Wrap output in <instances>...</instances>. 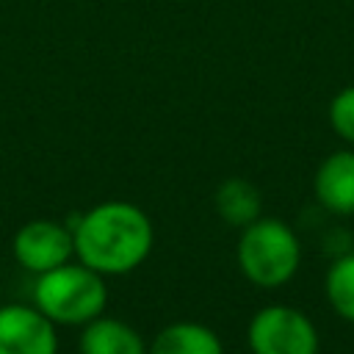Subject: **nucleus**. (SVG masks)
Wrapping results in <instances>:
<instances>
[{
    "label": "nucleus",
    "mask_w": 354,
    "mask_h": 354,
    "mask_svg": "<svg viewBox=\"0 0 354 354\" xmlns=\"http://www.w3.org/2000/svg\"><path fill=\"white\" fill-rule=\"evenodd\" d=\"M75 257L102 277L136 271L155 246L152 218L127 199H105L69 221Z\"/></svg>",
    "instance_id": "nucleus-1"
},
{
    "label": "nucleus",
    "mask_w": 354,
    "mask_h": 354,
    "mask_svg": "<svg viewBox=\"0 0 354 354\" xmlns=\"http://www.w3.org/2000/svg\"><path fill=\"white\" fill-rule=\"evenodd\" d=\"M315 199L337 216L354 213V149L332 152L321 160L313 180Z\"/></svg>",
    "instance_id": "nucleus-7"
},
{
    "label": "nucleus",
    "mask_w": 354,
    "mask_h": 354,
    "mask_svg": "<svg viewBox=\"0 0 354 354\" xmlns=\"http://www.w3.org/2000/svg\"><path fill=\"white\" fill-rule=\"evenodd\" d=\"M147 354H224V343L199 321H174L152 337Z\"/></svg>",
    "instance_id": "nucleus-9"
},
{
    "label": "nucleus",
    "mask_w": 354,
    "mask_h": 354,
    "mask_svg": "<svg viewBox=\"0 0 354 354\" xmlns=\"http://www.w3.org/2000/svg\"><path fill=\"white\" fill-rule=\"evenodd\" d=\"M213 207L221 216V221L243 230L246 224L260 218L263 196H260L254 183H249L243 177H227L213 194Z\"/></svg>",
    "instance_id": "nucleus-10"
},
{
    "label": "nucleus",
    "mask_w": 354,
    "mask_h": 354,
    "mask_svg": "<svg viewBox=\"0 0 354 354\" xmlns=\"http://www.w3.org/2000/svg\"><path fill=\"white\" fill-rule=\"evenodd\" d=\"M0 354H58L55 324L33 304H0Z\"/></svg>",
    "instance_id": "nucleus-6"
},
{
    "label": "nucleus",
    "mask_w": 354,
    "mask_h": 354,
    "mask_svg": "<svg viewBox=\"0 0 354 354\" xmlns=\"http://www.w3.org/2000/svg\"><path fill=\"white\" fill-rule=\"evenodd\" d=\"M77 348L80 354H147V343L138 329L105 313L80 326Z\"/></svg>",
    "instance_id": "nucleus-8"
},
{
    "label": "nucleus",
    "mask_w": 354,
    "mask_h": 354,
    "mask_svg": "<svg viewBox=\"0 0 354 354\" xmlns=\"http://www.w3.org/2000/svg\"><path fill=\"white\" fill-rule=\"evenodd\" d=\"M326 299L332 310L354 324V252L335 257L326 271Z\"/></svg>",
    "instance_id": "nucleus-11"
},
{
    "label": "nucleus",
    "mask_w": 354,
    "mask_h": 354,
    "mask_svg": "<svg viewBox=\"0 0 354 354\" xmlns=\"http://www.w3.org/2000/svg\"><path fill=\"white\" fill-rule=\"evenodd\" d=\"M252 354H318L315 324L290 304H268L249 321Z\"/></svg>",
    "instance_id": "nucleus-4"
},
{
    "label": "nucleus",
    "mask_w": 354,
    "mask_h": 354,
    "mask_svg": "<svg viewBox=\"0 0 354 354\" xmlns=\"http://www.w3.org/2000/svg\"><path fill=\"white\" fill-rule=\"evenodd\" d=\"M238 268L257 288H279L290 282L301 263V243L296 232L279 218H254L238 238Z\"/></svg>",
    "instance_id": "nucleus-3"
},
{
    "label": "nucleus",
    "mask_w": 354,
    "mask_h": 354,
    "mask_svg": "<svg viewBox=\"0 0 354 354\" xmlns=\"http://www.w3.org/2000/svg\"><path fill=\"white\" fill-rule=\"evenodd\" d=\"M33 307L44 313L53 324L83 326L105 313L108 285L105 277L94 268L77 263H64L44 274H36L33 282Z\"/></svg>",
    "instance_id": "nucleus-2"
},
{
    "label": "nucleus",
    "mask_w": 354,
    "mask_h": 354,
    "mask_svg": "<svg viewBox=\"0 0 354 354\" xmlns=\"http://www.w3.org/2000/svg\"><path fill=\"white\" fill-rule=\"evenodd\" d=\"M329 124L343 141L354 144V86H346L343 91H337L332 97V102H329Z\"/></svg>",
    "instance_id": "nucleus-12"
},
{
    "label": "nucleus",
    "mask_w": 354,
    "mask_h": 354,
    "mask_svg": "<svg viewBox=\"0 0 354 354\" xmlns=\"http://www.w3.org/2000/svg\"><path fill=\"white\" fill-rule=\"evenodd\" d=\"M11 252H14V260L25 271L44 274L75 257L72 230L69 224L55 221V218H30L14 232Z\"/></svg>",
    "instance_id": "nucleus-5"
}]
</instances>
